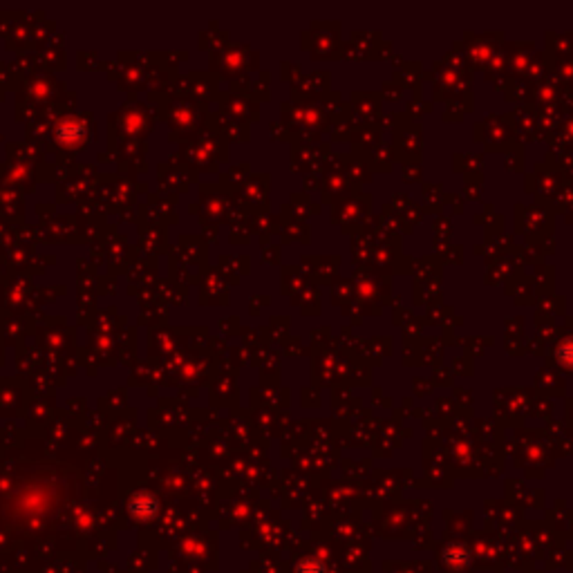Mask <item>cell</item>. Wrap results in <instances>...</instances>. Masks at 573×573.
I'll use <instances>...</instances> for the list:
<instances>
[{"label":"cell","mask_w":573,"mask_h":573,"mask_svg":"<svg viewBox=\"0 0 573 573\" xmlns=\"http://www.w3.org/2000/svg\"><path fill=\"white\" fill-rule=\"evenodd\" d=\"M155 508H157V504H155V499L150 497V495H137L133 501H130V510H133V515L135 517H142V520L153 515Z\"/></svg>","instance_id":"cell-1"}]
</instances>
